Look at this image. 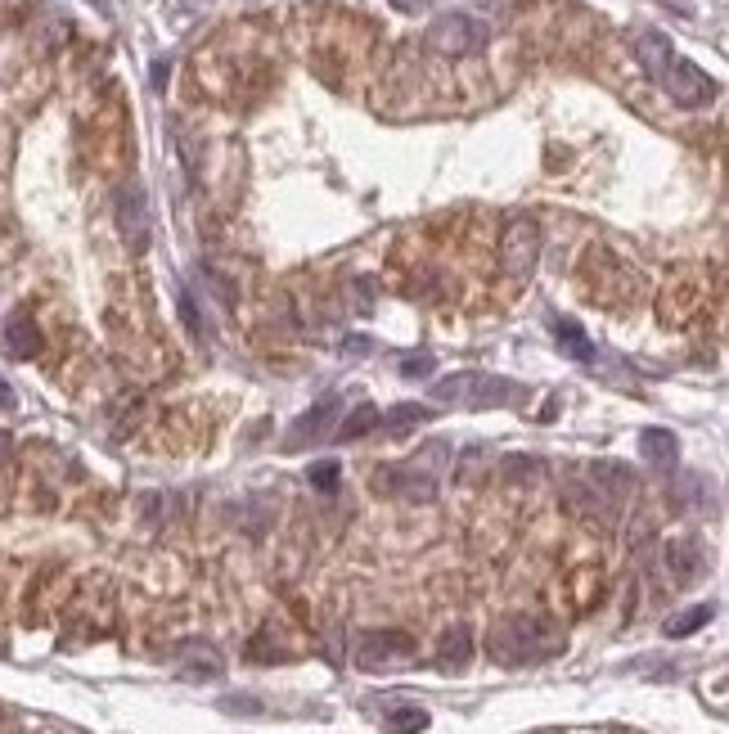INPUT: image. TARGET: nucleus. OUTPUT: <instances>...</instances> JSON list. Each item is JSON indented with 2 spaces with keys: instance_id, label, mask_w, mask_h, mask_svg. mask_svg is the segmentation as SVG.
<instances>
[{
  "instance_id": "39448f33",
  "label": "nucleus",
  "mask_w": 729,
  "mask_h": 734,
  "mask_svg": "<svg viewBox=\"0 0 729 734\" xmlns=\"http://www.w3.org/2000/svg\"><path fill=\"white\" fill-rule=\"evenodd\" d=\"M657 86H662V91L671 95V104H680V109H707V104L720 95L716 77H707L693 59H680V55L671 59V68L662 73V82Z\"/></svg>"
},
{
  "instance_id": "423d86ee",
  "label": "nucleus",
  "mask_w": 729,
  "mask_h": 734,
  "mask_svg": "<svg viewBox=\"0 0 729 734\" xmlns=\"http://www.w3.org/2000/svg\"><path fill=\"white\" fill-rule=\"evenodd\" d=\"M486 32L477 28L468 14H441L437 23L428 28V37H423V46L432 50V55H446V59H459V55H473L477 46H482Z\"/></svg>"
},
{
  "instance_id": "6ab92c4d",
  "label": "nucleus",
  "mask_w": 729,
  "mask_h": 734,
  "mask_svg": "<svg viewBox=\"0 0 729 734\" xmlns=\"http://www.w3.org/2000/svg\"><path fill=\"white\" fill-rule=\"evenodd\" d=\"M428 730V712L414 703H396L383 712V734H423Z\"/></svg>"
},
{
  "instance_id": "f3484780",
  "label": "nucleus",
  "mask_w": 729,
  "mask_h": 734,
  "mask_svg": "<svg viewBox=\"0 0 729 734\" xmlns=\"http://www.w3.org/2000/svg\"><path fill=\"white\" fill-rule=\"evenodd\" d=\"M554 338H558V352L572 356V361L590 365L594 361V343L585 338V329L576 325V320H554Z\"/></svg>"
},
{
  "instance_id": "393cba45",
  "label": "nucleus",
  "mask_w": 729,
  "mask_h": 734,
  "mask_svg": "<svg viewBox=\"0 0 729 734\" xmlns=\"http://www.w3.org/2000/svg\"><path fill=\"white\" fill-rule=\"evenodd\" d=\"M221 712H243V716H257L261 712V698H221Z\"/></svg>"
},
{
  "instance_id": "a878e982",
  "label": "nucleus",
  "mask_w": 729,
  "mask_h": 734,
  "mask_svg": "<svg viewBox=\"0 0 729 734\" xmlns=\"http://www.w3.org/2000/svg\"><path fill=\"white\" fill-rule=\"evenodd\" d=\"M167 73H171V64L158 59V64H153V86H158V91H162V82H167Z\"/></svg>"
},
{
  "instance_id": "bb28decb",
  "label": "nucleus",
  "mask_w": 729,
  "mask_h": 734,
  "mask_svg": "<svg viewBox=\"0 0 729 734\" xmlns=\"http://www.w3.org/2000/svg\"><path fill=\"white\" fill-rule=\"evenodd\" d=\"M0 406H14V392H9L5 383H0Z\"/></svg>"
},
{
  "instance_id": "7ed1b4c3",
  "label": "nucleus",
  "mask_w": 729,
  "mask_h": 734,
  "mask_svg": "<svg viewBox=\"0 0 729 734\" xmlns=\"http://www.w3.org/2000/svg\"><path fill=\"white\" fill-rule=\"evenodd\" d=\"M536 262H540V226H536V217H522L518 212L500 230V271L509 280H531Z\"/></svg>"
},
{
  "instance_id": "412c9836",
  "label": "nucleus",
  "mask_w": 729,
  "mask_h": 734,
  "mask_svg": "<svg viewBox=\"0 0 729 734\" xmlns=\"http://www.w3.org/2000/svg\"><path fill=\"white\" fill-rule=\"evenodd\" d=\"M711 613H716V608H711V604H693V608H684L680 617H666V626H662V631L671 635V640H684V635L702 631V626L711 622Z\"/></svg>"
},
{
  "instance_id": "dca6fc26",
  "label": "nucleus",
  "mask_w": 729,
  "mask_h": 734,
  "mask_svg": "<svg viewBox=\"0 0 729 734\" xmlns=\"http://www.w3.org/2000/svg\"><path fill=\"white\" fill-rule=\"evenodd\" d=\"M468 658H473V635H468V626H455V631L441 635V649H437L441 671H464Z\"/></svg>"
},
{
  "instance_id": "4468645a",
  "label": "nucleus",
  "mask_w": 729,
  "mask_h": 734,
  "mask_svg": "<svg viewBox=\"0 0 729 734\" xmlns=\"http://www.w3.org/2000/svg\"><path fill=\"white\" fill-rule=\"evenodd\" d=\"M590 482H594V496H608V500H621L626 491H635V473L621 460H594Z\"/></svg>"
},
{
  "instance_id": "4be33fe9",
  "label": "nucleus",
  "mask_w": 729,
  "mask_h": 734,
  "mask_svg": "<svg viewBox=\"0 0 729 734\" xmlns=\"http://www.w3.org/2000/svg\"><path fill=\"white\" fill-rule=\"evenodd\" d=\"M176 307H180V320H185V325H189V334H194V338H207V334H212V329H207V320L198 316L194 298H189L185 289H176Z\"/></svg>"
},
{
  "instance_id": "1a4fd4ad",
  "label": "nucleus",
  "mask_w": 729,
  "mask_h": 734,
  "mask_svg": "<svg viewBox=\"0 0 729 734\" xmlns=\"http://www.w3.org/2000/svg\"><path fill=\"white\" fill-rule=\"evenodd\" d=\"M338 397H324L320 406H311L306 415H297L293 419V428H288V437H284V451L293 455V451H302V446H315V442H324L329 437V419L338 415Z\"/></svg>"
},
{
  "instance_id": "f8f14e48",
  "label": "nucleus",
  "mask_w": 729,
  "mask_h": 734,
  "mask_svg": "<svg viewBox=\"0 0 729 734\" xmlns=\"http://www.w3.org/2000/svg\"><path fill=\"white\" fill-rule=\"evenodd\" d=\"M41 347H45V338H41V329H36V320L27 316V311L9 316V325H5V352L14 356V361H32Z\"/></svg>"
},
{
  "instance_id": "a211bd4d",
  "label": "nucleus",
  "mask_w": 729,
  "mask_h": 734,
  "mask_svg": "<svg viewBox=\"0 0 729 734\" xmlns=\"http://www.w3.org/2000/svg\"><path fill=\"white\" fill-rule=\"evenodd\" d=\"M675 451H680V442H675L671 428H644L639 433V455L648 464H675Z\"/></svg>"
},
{
  "instance_id": "9b49d317",
  "label": "nucleus",
  "mask_w": 729,
  "mask_h": 734,
  "mask_svg": "<svg viewBox=\"0 0 729 734\" xmlns=\"http://www.w3.org/2000/svg\"><path fill=\"white\" fill-rule=\"evenodd\" d=\"M635 59H639V68H644L648 82H662V73L671 68V59H675L671 37H662V32H639V41H635Z\"/></svg>"
},
{
  "instance_id": "2eb2a0df",
  "label": "nucleus",
  "mask_w": 729,
  "mask_h": 734,
  "mask_svg": "<svg viewBox=\"0 0 729 734\" xmlns=\"http://www.w3.org/2000/svg\"><path fill=\"white\" fill-rule=\"evenodd\" d=\"M428 419H432V406H419V401H401V406H392L387 415H378V433L401 437V433H410V428L428 424Z\"/></svg>"
},
{
  "instance_id": "ddd939ff",
  "label": "nucleus",
  "mask_w": 729,
  "mask_h": 734,
  "mask_svg": "<svg viewBox=\"0 0 729 734\" xmlns=\"http://www.w3.org/2000/svg\"><path fill=\"white\" fill-rule=\"evenodd\" d=\"M666 568H671L675 586H689V581L702 577V568H707V559H702V545L698 541H671L666 545Z\"/></svg>"
},
{
  "instance_id": "f257e3e1",
  "label": "nucleus",
  "mask_w": 729,
  "mask_h": 734,
  "mask_svg": "<svg viewBox=\"0 0 729 734\" xmlns=\"http://www.w3.org/2000/svg\"><path fill=\"white\" fill-rule=\"evenodd\" d=\"M563 626L549 622L540 613H513L504 622L491 626L486 635V653H491L500 667H536L563 653Z\"/></svg>"
},
{
  "instance_id": "f03ea898",
  "label": "nucleus",
  "mask_w": 729,
  "mask_h": 734,
  "mask_svg": "<svg viewBox=\"0 0 729 734\" xmlns=\"http://www.w3.org/2000/svg\"><path fill=\"white\" fill-rule=\"evenodd\" d=\"M432 397L441 406H464V410H491V406H518L522 383L500 379V374H450V379L432 383Z\"/></svg>"
},
{
  "instance_id": "6e6552de",
  "label": "nucleus",
  "mask_w": 729,
  "mask_h": 734,
  "mask_svg": "<svg viewBox=\"0 0 729 734\" xmlns=\"http://www.w3.org/2000/svg\"><path fill=\"white\" fill-rule=\"evenodd\" d=\"M117 230L126 235V244H131L135 253L149 248V203H144L140 185H126V190L117 194Z\"/></svg>"
},
{
  "instance_id": "b1692460",
  "label": "nucleus",
  "mask_w": 729,
  "mask_h": 734,
  "mask_svg": "<svg viewBox=\"0 0 729 734\" xmlns=\"http://www.w3.org/2000/svg\"><path fill=\"white\" fill-rule=\"evenodd\" d=\"M432 370H437V361H432L428 352H423V356H401V379H428Z\"/></svg>"
},
{
  "instance_id": "5701e85b",
  "label": "nucleus",
  "mask_w": 729,
  "mask_h": 734,
  "mask_svg": "<svg viewBox=\"0 0 729 734\" xmlns=\"http://www.w3.org/2000/svg\"><path fill=\"white\" fill-rule=\"evenodd\" d=\"M338 460H324V464H311V487L320 491H338Z\"/></svg>"
},
{
  "instance_id": "20e7f679",
  "label": "nucleus",
  "mask_w": 729,
  "mask_h": 734,
  "mask_svg": "<svg viewBox=\"0 0 729 734\" xmlns=\"http://www.w3.org/2000/svg\"><path fill=\"white\" fill-rule=\"evenodd\" d=\"M419 658V644L405 631H369L356 644V667L360 671H401Z\"/></svg>"
},
{
  "instance_id": "9d476101",
  "label": "nucleus",
  "mask_w": 729,
  "mask_h": 734,
  "mask_svg": "<svg viewBox=\"0 0 729 734\" xmlns=\"http://www.w3.org/2000/svg\"><path fill=\"white\" fill-rule=\"evenodd\" d=\"M176 662H180V676L185 680H221L225 676V658L203 640H189L176 649Z\"/></svg>"
},
{
  "instance_id": "aec40b11",
  "label": "nucleus",
  "mask_w": 729,
  "mask_h": 734,
  "mask_svg": "<svg viewBox=\"0 0 729 734\" xmlns=\"http://www.w3.org/2000/svg\"><path fill=\"white\" fill-rule=\"evenodd\" d=\"M369 433H378V410L365 401V406H356L347 419H342L333 437H338V442H360V437H369Z\"/></svg>"
},
{
  "instance_id": "0eeeda50",
  "label": "nucleus",
  "mask_w": 729,
  "mask_h": 734,
  "mask_svg": "<svg viewBox=\"0 0 729 734\" xmlns=\"http://www.w3.org/2000/svg\"><path fill=\"white\" fill-rule=\"evenodd\" d=\"M374 487L387 496H405V500H432L437 496V478L419 473V464H387L374 473Z\"/></svg>"
},
{
  "instance_id": "cd10ccee",
  "label": "nucleus",
  "mask_w": 729,
  "mask_h": 734,
  "mask_svg": "<svg viewBox=\"0 0 729 734\" xmlns=\"http://www.w3.org/2000/svg\"><path fill=\"white\" fill-rule=\"evenodd\" d=\"M185 5H203V0H185Z\"/></svg>"
}]
</instances>
